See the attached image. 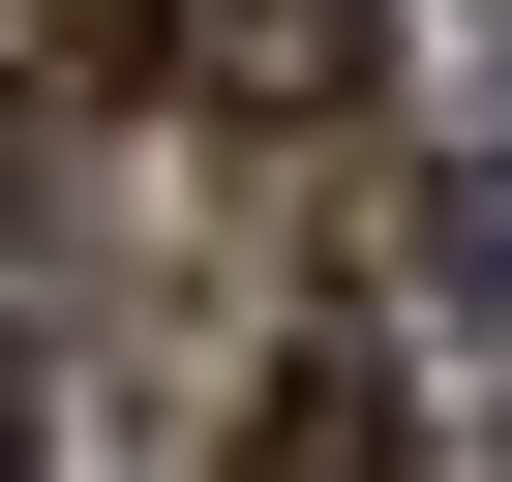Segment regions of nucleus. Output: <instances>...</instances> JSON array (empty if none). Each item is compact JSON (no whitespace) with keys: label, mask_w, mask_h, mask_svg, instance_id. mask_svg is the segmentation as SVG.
I'll list each match as a JSON object with an SVG mask.
<instances>
[{"label":"nucleus","mask_w":512,"mask_h":482,"mask_svg":"<svg viewBox=\"0 0 512 482\" xmlns=\"http://www.w3.org/2000/svg\"><path fill=\"white\" fill-rule=\"evenodd\" d=\"M211 482H422V332H392V302H302L272 362H241Z\"/></svg>","instance_id":"nucleus-1"},{"label":"nucleus","mask_w":512,"mask_h":482,"mask_svg":"<svg viewBox=\"0 0 512 482\" xmlns=\"http://www.w3.org/2000/svg\"><path fill=\"white\" fill-rule=\"evenodd\" d=\"M151 91H181L211 151H332V121L392 91V0H181V31H151Z\"/></svg>","instance_id":"nucleus-2"},{"label":"nucleus","mask_w":512,"mask_h":482,"mask_svg":"<svg viewBox=\"0 0 512 482\" xmlns=\"http://www.w3.org/2000/svg\"><path fill=\"white\" fill-rule=\"evenodd\" d=\"M151 31H181V0H31V121H91V91H151Z\"/></svg>","instance_id":"nucleus-3"},{"label":"nucleus","mask_w":512,"mask_h":482,"mask_svg":"<svg viewBox=\"0 0 512 482\" xmlns=\"http://www.w3.org/2000/svg\"><path fill=\"white\" fill-rule=\"evenodd\" d=\"M0 482H31V332H0Z\"/></svg>","instance_id":"nucleus-4"},{"label":"nucleus","mask_w":512,"mask_h":482,"mask_svg":"<svg viewBox=\"0 0 512 482\" xmlns=\"http://www.w3.org/2000/svg\"><path fill=\"white\" fill-rule=\"evenodd\" d=\"M482 61H512V0H482Z\"/></svg>","instance_id":"nucleus-5"}]
</instances>
